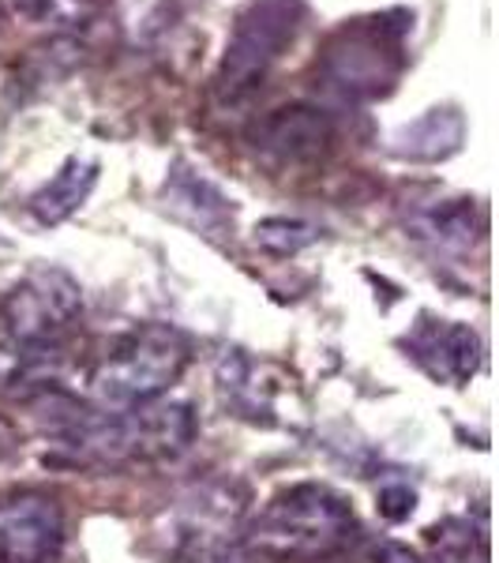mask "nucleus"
I'll return each mask as SVG.
<instances>
[{
    "instance_id": "nucleus-4",
    "label": "nucleus",
    "mask_w": 499,
    "mask_h": 563,
    "mask_svg": "<svg viewBox=\"0 0 499 563\" xmlns=\"http://www.w3.org/2000/svg\"><path fill=\"white\" fill-rule=\"evenodd\" d=\"M304 23V0H248L225 42L214 90L225 106L252 98Z\"/></svg>"
},
{
    "instance_id": "nucleus-2",
    "label": "nucleus",
    "mask_w": 499,
    "mask_h": 563,
    "mask_svg": "<svg viewBox=\"0 0 499 563\" xmlns=\"http://www.w3.org/2000/svg\"><path fill=\"white\" fill-rule=\"evenodd\" d=\"M353 507L326 485H293L259 511L248 549L259 556H323L353 538Z\"/></svg>"
},
{
    "instance_id": "nucleus-16",
    "label": "nucleus",
    "mask_w": 499,
    "mask_h": 563,
    "mask_svg": "<svg viewBox=\"0 0 499 563\" xmlns=\"http://www.w3.org/2000/svg\"><path fill=\"white\" fill-rule=\"evenodd\" d=\"M23 20L38 26H79L95 15L98 0H12Z\"/></svg>"
},
{
    "instance_id": "nucleus-20",
    "label": "nucleus",
    "mask_w": 499,
    "mask_h": 563,
    "mask_svg": "<svg viewBox=\"0 0 499 563\" xmlns=\"http://www.w3.org/2000/svg\"><path fill=\"white\" fill-rule=\"evenodd\" d=\"M211 563H263V556L256 549H248V544H244V549H225V544H222V549L214 552Z\"/></svg>"
},
{
    "instance_id": "nucleus-8",
    "label": "nucleus",
    "mask_w": 499,
    "mask_h": 563,
    "mask_svg": "<svg viewBox=\"0 0 499 563\" xmlns=\"http://www.w3.org/2000/svg\"><path fill=\"white\" fill-rule=\"evenodd\" d=\"M65 544V515L49 496L0 499V563H49Z\"/></svg>"
},
{
    "instance_id": "nucleus-13",
    "label": "nucleus",
    "mask_w": 499,
    "mask_h": 563,
    "mask_svg": "<svg viewBox=\"0 0 499 563\" xmlns=\"http://www.w3.org/2000/svg\"><path fill=\"white\" fill-rule=\"evenodd\" d=\"M410 233L447 252H466L469 244L485 238V214L474 199H447V203L421 207L410 218Z\"/></svg>"
},
{
    "instance_id": "nucleus-18",
    "label": "nucleus",
    "mask_w": 499,
    "mask_h": 563,
    "mask_svg": "<svg viewBox=\"0 0 499 563\" xmlns=\"http://www.w3.org/2000/svg\"><path fill=\"white\" fill-rule=\"evenodd\" d=\"M413 504H417V496L406 485H391L379 493V515L391 522H402L406 515H413Z\"/></svg>"
},
{
    "instance_id": "nucleus-21",
    "label": "nucleus",
    "mask_w": 499,
    "mask_h": 563,
    "mask_svg": "<svg viewBox=\"0 0 499 563\" xmlns=\"http://www.w3.org/2000/svg\"><path fill=\"white\" fill-rule=\"evenodd\" d=\"M12 429H8V424L4 421H0V455H8V451H12Z\"/></svg>"
},
{
    "instance_id": "nucleus-6",
    "label": "nucleus",
    "mask_w": 499,
    "mask_h": 563,
    "mask_svg": "<svg viewBox=\"0 0 499 563\" xmlns=\"http://www.w3.org/2000/svg\"><path fill=\"white\" fill-rule=\"evenodd\" d=\"M79 312H84L79 282L57 267L31 271L0 301V316L20 342H49L53 334L68 331Z\"/></svg>"
},
{
    "instance_id": "nucleus-19",
    "label": "nucleus",
    "mask_w": 499,
    "mask_h": 563,
    "mask_svg": "<svg viewBox=\"0 0 499 563\" xmlns=\"http://www.w3.org/2000/svg\"><path fill=\"white\" fill-rule=\"evenodd\" d=\"M372 556H376V563H421V556H417L410 544H398V541H379Z\"/></svg>"
},
{
    "instance_id": "nucleus-11",
    "label": "nucleus",
    "mask_w": 499,
    "mask_h": 563,
    "mask_svg": "<svg viewBox=\"0 0 499 563\" xmlns=\"http://www.w3.org/2000/svg\"><path fill=\"white\" fill-rule=\"evenodd\" d=\"M166 203L177 218H185L188 225H196L199 233L222 238L233 225V207L203 174L188 166H177L166 180Z\"/></svg>"
},
{
    "instance_id": "nucleus-12",
    "label": "nucleus",
    "mask_w": 499,
    "mask_h": 563,
    "mask_svg": "<svg viewBox=\"0 0 499 563\" xmlns=\"http://www.w3.org/2000/svg\"><path fill=\"white\" fill-rule=\"evenodd\" d=\"M462 140H466V117L458 109L443 106V109H429L424 117L402 124L391 135V151L398 158L410 162H443L451 154H458Z\"/></svg>"
},
{
    "instance_id": "nucleus-10",
    "label": "nucleus",
    "mask_w": 499,
    "mask_h": 563,
    "mask_svg": "<svg viewBox=\"0 0 499 563\" xmlns=\"http://www.w3.org/2000/svg\"><path fill=\"white\" fill-rule=\"evenodd\" d=\"M410 350L435 379H447V384L469 379L480 368V361H485V342L477 339V331H469L466 323L447 320L417 327Z\"/></svg>"
},
{
    "instance_id": "nucleus-15",
    "label": "nucleus",
    "mask_w": 499,
    "mask_h": 563,
    "mask_svg": "<svg viewBox=\"0 0 499 563\" xmlns=\"http://www.w3.org/2000/svg\"><path fill=\"white\" fill-rule=\"evenodd\" d=\"M435 563H488V533L469 519H443L429 533Z\"/></svg>"
},
{
    "instance_id": "nucleus-1",
    "label": "nucleus",
    "mask_w": 499,
    "mask_h": 563,
    "mask_svg": "<svg viewBox=\"0 0 499 563\" xmlns=\"http://www.w3.org/2000/svg\"><path fill=\"white\" fill-rule=\"evenodd\" d=\"M406 34H410L406 12L342 23L339 31L326 34L320 60H315L323 87L342 102L384 98L406 68Z\"/></svg>"
},
{
    "instance_id": "nucleus-9",
    "label": "nucleus",
    "mask_w": 499,
    "mask_h": 563,
    "mask_svg": "<svg viewBox=\"0 0 499 563\" xmlns=\"http://www.w3.org/2000/svg\"><path fill=\"white\" fill-rule=\"evenodd\" d=\"M248 140L263 158L297 166V162H315L331 151L334 121L320 106L293 102V106L270 109L267 117H259V121L252 124Z\"/></svg>"
},
{
    "instance_id": "nucleus-14",
    "label": "nucleus",
    "mask_w": 499,
    "mask_h": 563,
    "mask_svg": "<svg viewBox=\"0 0 499 563\" xmlns=\"http://www.w3.org/2000/svg\"><path fill=\"white\" fill-rule=\"evenodd\" d=\"M98 180V166L90 158H68L65 166L57 169L45 185L38 188V192L31 196V214L34 222L42 225H57L65 222L68 214H76L79 207L87 203L90 188H95Z\"/></svg>"
},
{
    "instance_id": "nucleus-3",
    "label": "nucleus",
    "mask_w": 499,
    "mask_h": 563,
    "mask_svg": "<svg viewBox=\"0 0 499 563\" xmlns=\"http://www.w3.org/2000/svg\"><path fill=\"white\" fill-rule=\"evenodd\" d=\"M188 368V342L174 327H140L117 339L90 372V395L109 410L147 406L169 390Z\"/></svg>"
},
{
    "instance_id": "nucleus-7",
    "label": "nucleus",
    "mask_w": 499,
    "mask_h": 563,
    "mask_svg": "<svg viewBox=\"0 0 499 563\" xmlns=\"http://www.w3.org/2000/svg\"><path fill=\"white\" fill-rule=\"evenodd\" d=\"M244 511V496L233 485H203L192 488L188 496L177 499V507L169 511V556L177 560H196L211 556L222 549L225 530H233V522Z\"/></svg>"
},
{
    "instance_id": "nucleus-17",
    "label": "nucleus",
    "mask_w": 499,
    "mask_h": 563,
    "mask_svg": "<svg viewBox=\"0 0 499 563\" xmlns=\"http://www.w3.org/2000/svg\"><path fill=\"white\" fill-rule=\"evenodd\" d=\"M315 241V225L297 222V218H263L256 225V244L270 256H293Z\"/></svg>"
},
{
    "instance_id": "nucleus-5",
    "label": "nucleus",
    "mask_w": 499,
    "mask_h": 563,
    "mask_svg": "<svg viewBox=\"0 0 499 563\" xmlns=\"http://www.w3.org/2000/svg\"><path fill=\"white\" fill-rule=\"evenodd\" d=\"M71 440L87 455L102 462H135V459H174L185 455L196 440V413L185 402L169 406H135L79 421Z\"/></svg>"
}]
</instances>
